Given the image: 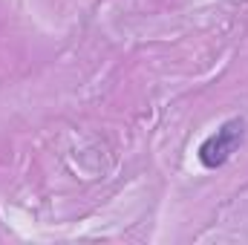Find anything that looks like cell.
Wrapping results in <instances>:
<instances>
[{
	"label": "cell",
	"instance_id": "6da1fadb",
	"mask_svg": "<svg viewBox=\"0 0 248 245\" xmlns=\"http://www.w3.org/2000/svg\"><path fill=\"white\" fill-rule=\"evenodd\" d=\"M243 136H246V122H243V119H228L217 133H211V136L199 144V150H196L199 165L208 168V170L222 168V165L237 153V147L243 144Z\"/></svg>",
	"mask_w": 248,
	"mask_h": 245
}]
</instances>
